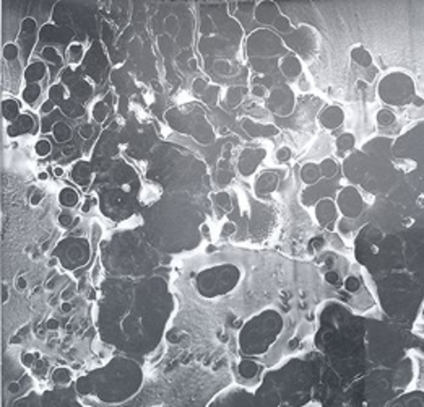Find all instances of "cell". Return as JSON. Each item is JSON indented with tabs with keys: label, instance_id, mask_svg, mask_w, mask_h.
Returning <instances> with one entry per match:
<instances>
[{
	"label": "cell",
	"instance_id": "6da1fadb",
	"mask_svg": "<svg viewBox=\"0 0 424 407\" xmlns=\"http://www.w3.org/2000/svg\"><path fill=\"white\" fill-rule=\"evenodd\" d=\"M15 54L16 52H15V47H13V46H7L5 47V56L7 57H12V56H15Z\"/></svg>",
	"mask_w": 424,
	"mask_h": 407
}]
</instances>
